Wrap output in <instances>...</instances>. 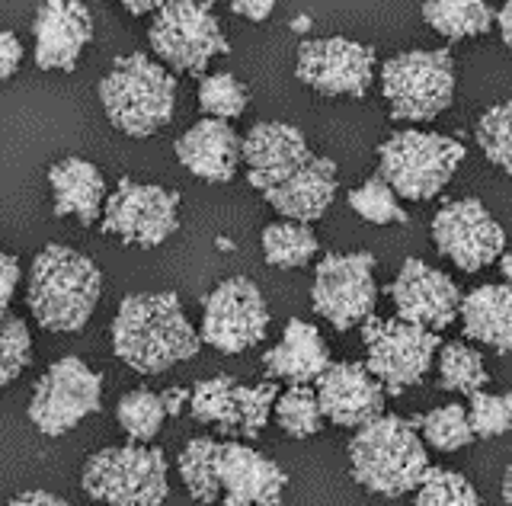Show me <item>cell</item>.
I'll use <instances>...</instances> for the list:
<instances>
[{
    "mask_svg": "<svg viewBox=\"0 0 512 506\" xmlns=\"http://www.w3.org/2000/svg\"><path fill=\"white\" fill-rule=\"evenodd\" d=\"M116 420L125 430V436L132 442H151L160 426L167 420V407H164V398L148 388H135L119 398V407H116Z\"/></svg>",
    "mask_w": 512,
    "mask_h": 506,
    "instance_id": "cell-33",
    "label": "cell"
},
{
    "mask_svg": "<svg viewBox=\"0 0 512 506\" xmlns=\"http://www.w3.org/2000/svg\"><path fill=\"white\" fill-rule=\"evenodd\" d=\"M276 398L279 385L272 378L256 385H240L234 375H215L192 388L189 414L196 423L212 426L218 433L256 439L276 410Z\"/></svg>",
    "mask_w": 512,
    "mask_h": 506,
    "instance_id": "cell-13",
    "label": "cell"
},
{
    "mask_svg": "<svg viewBox=\"0 0 512 506\" xmlns=\"http://www.w3.org/2000/svg\"><path fill=\"white\" fill-rule=\"evenodd\" d=\"M103 295V273L74 247L48 244L29 270L26 302L39 327L52 334H80Z\"/></svg>",
    "mask_w": 512,
    "mask_h": 506,
    "instance_id": "cell-2",
    "label": "cell"
},
{
    "mask_svg": "<svg viewBox=\"0 0 512 506\" xmlns=\"http://www.w3.org/2000/svg\"><path fill=\"white\" fill-rule=\"evenodd\" d=\"M103 404V378L84 359L64 356L48 366L29 398V420L45 436L71 433Z\"/></svg>",
    "mask_w": 512,
    "mask_h": 506,
    "instance_id": "cell-11",
    "label": "cell"
},
{
    "mask_svg": "<svg viewBox=\"0 0 512 506\" xmlns=\"http://www.w3.org/2000/svg\"><path fill=\"white\" fill-rule=\"evenodd\" d=\"M112 350L128 369L160 375L202 350V334L189 324L176 292H141L122 298L112 318Z\"/></svg>",
    "mask_w": 512,
    "mask_h": 506,
    "instance_id": "cell-1",
    "label": "cell"
},
{
    "mask_svg": "<svg viewBox=\"0 0 512 506\" xmlns=\"http://www.w3.org/2000/svg\"><path fill=\"white\" fill-rule=\"evenodd\" d=\"M218 449L221 442L212 436L189 439L180 452V478L189 490V497L202 506L221 503V484H218Z\"/></svg>",
    "mask_w": 512,
    "mask_h": 506,
    "instance_id": "cell-28",
    "label": "cell"
},
{
    "mask_svg": "<svg viewBox=\"0 0 512 506\" xmlns=\"http://www.w3.org/2000/svg\"><path fill=\"white\" fill-rule=\"evenodd\" d=\"M276 423L285 436L292 439H311L324 426V410H320L317 388L311 385H288L276 398Z\"/></svg>",
    "mask_w": 512,
    "mask_h": 506,
    "instance_id": "cell-32",
    "label": "cell"
},
{
    "mask_svg": "<svg viewBox=\"0 0 512 506\" xmlns=\"http://www.w3.org/2000/svg\"><path fill=\"white\" fill-rule=\"evenodd\" d=\"M269 327V308L260 286L244 276L224 279L202 302V343L218 353H247L263 343Z\"/></svg>",
    "mask_w": 512,
    "mask_h": 506,
    "instance_id": "cell-14",
    "label": "cell"
},
{
    "mask_svg": "<svg viewBox=\"0 0 512 506\" xmlns=\"http://www.w3.org/2000/svg\"><path fill=\"white\" fill-rule=\"evenodd\" d=\"M458 318L468 340L512 353V286H477L461 298Z\"/></svg>",
    "mask_w": 512,
    "mask_h": 506,
    "instance_id": "cell-26",
    "label": "cell"
},
{
    "mask_svg": "<svg viewBox=\"0 0 512 506\" xmlns=\"http://www.w3.org/2000/svg\"><path fill=\"white\" fill-rule=\"evenodd\" d=\"M148 42L160 65L192 77H205L218 55L231 52L212 0H167L154 13Z\"/></svg>",
    "mask_w": 512,
    "mask_h": 506,
    "instance_id": "cell-7",
    "label": "cell"
},
{
    "mask_svg": "<svg viewBox=\"0 0 512 506\" xmlns=\"http://www.w3.org/2000/svg\"><path fill=\"white\" fill-rule=\"evenodd\" d=\"M32 39H36V65L42 71L77 68L80 55L93 39V17L80 0H42L32 20Z\"/></svg>",
    "mask_w": 512,
    "mask_h": 506,
    "instance_id": "cell-18",
    "label": "cell"
},
{
    "mask_svg": "<svg viewBox=\"0 0 512 506\" xmlns=\"http://www.w3.org/2000/svg\"><path fill=\"white\" fill-rule=\"evenodd\" d=\"M106 119L128 138H148L173 119L176 77L151 55L132 52L112 61L100 81Z\"/></svg>",
    "mask_w": 512,
    "mask_h": 506,
    "instance_id": "cell-4",
    "label": "cell"
},
{
    "mask_svg": "<svg viewBox=\"0 0 512 506\" xmlns=\"http://www.w3.org/2000/svg\"><path fill=\"white\" fill-rule=\"evenodd\" d=\"M381 93L397 122H432L455 100V61L445 49H413L384 61Z\"/></svg>",
    "mask_w": 512,
    "mask_h": 506,
    "instance_id": "cell-8",
    "label": "cell"
},
{
    "mask_svg": "<svg viewBox=\"0 0 512 506\" xmlns=\"http://www.w3.org/2000/svg\"><path fill=\"white\" fill-rule=\"evenodd\" d=\"M432 241L461 273H477L503 257L506 231L480 199H458L442 205L432 218Z\"/></svg>",
    "mask_w": 512,
    "mask_h": 506,
    "instance_id": "cell-16",
    "label": "cell"
},
{
    "mask_svg": "<svg viewBox=\"0 0 512 506\" xmlns=\"http://www.w3.org/2000/svg\"><path fill=\"white\" fill-rule=\"evenodd\" d=\"M500 490H503V503L512 506V465L503 471V487H500Z\"/></svg>",
    "mask_w": 512,
    "mask_h": 506,
    "instance_id": "cell-48",
    "label": "cell"
},
{
    "mask_svg": "<svg viewBox=\"0 0 512 506\" xmlns=\"http://www.w3.org/2000/svg\"><path fill=\"white\" fill-rule=\"evenodd\" d=\"M330 366L333 362L324 334L314 324L298 318L285 324L282 340L263 356V369L272 382H288V385H311Z\"/></svg>",
    "mask_w": 512,
    "mask_h": 506,
    "instance_id": "cell-24",
    "label": "cell"
},
{
    "mask_svg": "<svg viewBox=\"0 0 512 506\" xmlns=\"http://www.w3.org/2000/svg\"><path fill=\"white\" fill-rule=\"evenodd\" d=\"M317 398L324 420L346 426V430H359L384 414L388 391L368 372L365 362H333L317 378Z\"/></svg>",
    "mask_w": 512,
    "mask_h": 506,
    "instance_id": "cell-19",
    "label": "cell"
},
{
    "mask_svg": "<svg viewBox=\"0 0 512 506\" xmlns=\"http://www.w3.org/2000/svg\"><path fill=\"white\" fill-rule=\"evenodd\" d=\"M180 164L205 183H231L244 164V138L224 119H199L176 138Z\"/></svg>",
    "mask_w": 512,
    "mask_h": 506,
    "instance_id": "cell-22",
    "label": "cell"
},
{
    "mask_svg": "<svg viewBox=\"0 0 512 506\" xmlns=\"http://www.w3.org/2000/svg\"><path fill=\"white\" fill-rule=\"evenodd\" d=\"M16 286H20V260L10 257L7 250H0V318L7 314Z\"/></svg>",
    "mask_w": 512,
    "mask_h": 506,
    "instance_id": "cell-40",
    "label": "cell"
},
{
    "mask_svg": "<svg viewBox=\"0 0 512 506\" xmlns=\"http://www.w3.org/2000/svg\"><path fill=\"white\" fill-rule=\"evenodd\" d=\"M365 366L391 398L420 385L439 356V334L400 318H368L362 324Z\"/></svg>",
    "mask_w": 512,
    "mask_h": 506,
    "instance_id": "cell-9",
    "label": "cell"
},
{
    "mask_svg": "<svg viewBox=\"0 0 512 506\" xmlns=\"http://www.w3.org/2000/svg\"><path fill=\"white\" fill-rule=\"evenodd\" d=\"M164 407H167V417H180L183 410L189 407V398H192V391L189 388H167L164 394Z\"/></svg>",
    "mask_w": 512,
    "mask_h": 506,
    "instance_id": "cell-44",
    "label": "cell"
},
{
    "mask_svg": "<svg viewBox=\"0 0 512 506\" xmlns=\"http://www.w3.org/2000/svg\"><path fill=\"white\" fill-rule=\"evenodd\" d=\"M416 430H420L423 442L439 452H458L464 446H471L477 439L471 430V417H468V407L464 404H442L429 414L416 417Z\"/></svg>",
    "mask_w": 512,
    "mask_h": 506,
    "instance_id": "cell-31",
    "label": "cell"
},
{
    "mask_svg": "<svg viewBox=\"0 0 512 506\" xmlns=\"http://www.w3.org/2000/svg\"><path fill=\"white\" fill-rule=\"evenodd\" d=\"M32 362V337L20 318H0V388L16 382Z\"/></svg>",
    "mask_w": 512,
    "mask_h": 506,
    "instance_id": "cell-38",
    "label": "cell"
},
{
    "mask_svg": "<svg viewBox=\"0 0 512 506\" xmlns=\"http://www.w3.org/2000/svg\"><path fill=\"white\" fill-rule=\"evenodd\" d=\"M103 234L132 247H160L180 228V193L122 177L103 205Z\"/></svg>",
    "mask_w": 512,
    "mask_h": 506,
    "instance_id": "cell-12",
    "label": "cell"
},
{
    "mask_svg": "<svg viewBox=\"0 0 512 506\" xmlns=\"http://www.w3.org/2000/svg\"><path fill=\"white\" fill-rule=\"evenodd\" d=\"M48 186H52V209L58 218H77L84 228L103 218L106 180L100 167L84 161V157H64V161H58L48 170Z\"/></svg>",
    "mask_w": 512,
    "mask_h": 506,
    "instance_id": "cell-25",
    "label": "cell"
},
{
    "mask_svg": "<svg viewBox=\"0 0 512 506\" xmlns=\"http://www.w3.org/2000/svg\"><path fill=\"white\" fill-rule=\"evenodd\" d=\"M311 302L320 318L336 330H352L365 324L378 302L372 253H324V260L314 270Z\"/></svg>",
    "mask_w": 512,
    "mask_h": 506,
    "instance_id": "cell-10",
    "label": "cell"
},
{
    "mask_svg": "<svg viewBox=\"0 0 512 506\" xmlns=\"http://www.w3.org/2000/svg\"><path fill=\"white\" fill-rule=\"evenodd\" d=\"M272 7H276V0H231V10L237 13V17L253 20V23L269 20Z\"/></svg>",
    "mask_w": 512,
    "mask_h": 506,
    "instance_id": "cell-42",
    "label": "cell"
},
{
    "mask_svg": "<svg viewBox=\"0 0 512 506\" xmlns=\"http://www.w3.org/2000/svg\"><path fill=\"white\" fill-rule=\"evenodd\" d=\"M464 161V145L458 138L439 132L404 129L394 132L378 148V177L407 202L436 199L452 183Z\"/></svg>",
    "mask_w": 512,
    "mask_h": 506,
    "instance_id": "cell-6",
    "label": "cell"
},
{
    "mask_svg": "<svg viewBox=\"0 0 512 506\" xmlns=\"http://www.w3.org/2000/svg\"><path fill=\"white\" fill-rule=\"evenodd\" d=\"M388 292L400 321L420 324L426 330H436V334L458 321L461 298H464L452 276H445L436 266L416 257L404 260Z\"/></svg>",
    "mask_w": 512,
    "mask_h": 506,
    "instance_id": "cell-17",
    "label": "cell"
},
{
    "mask_svg": "<svg viewBox=\"0 0 512 506\" xmlns=\"http://www.w3.org/2000/svg\"><path fill=\"white\" fill-rule=\"evenodd\" d=\"M292 29H295V33H308V29H311V17H295L292 20Z\"/></svg>",
    "mask_w": 512,
    "mask_h": 506,
    "instance_id": "cell-49",
    "label": "cell"
},
{
    "mask_svg": "<svg viewBox=\"0 0 512 506\" xmlns=\"http://www.w3.org/2000/svg\"><path fill=\"white\" fill-rule=\"evenodd\" d=\"M308 138L288 122H260L244 138L247 180L256 193H269L311 161Z\"/></svg>",
    "mask_w": 512,
    "mask_h": 506,
    "instance_id": "cell-21",
    "label": "cell"
},
{
    "mask_svg": "<svg viewBox=\"0 0 512 506\" xmlns=\"http://www.w3.org/2000/svg\"><path fill=\"white\" fill-rule=\"evenodd\" d=\"M349 209L359 218L372 221V225H404L407 212L400 205V196L391 189V183H384L381 177L365 180L349 193Z\"/></svg>",
    "mask_w": 512,
    "mask_h": 506,
    "instance_id": "cell-36",
    "label": "cell"
},
{
    "mask_svg": "<svg viewBox=\"0 0 512 506\" xmlns=\"http://www.w3.org/2000/svg\"><path fill=\"white\" fill-rule=\"evenodd\" d=\"M500 273L506 279V286H512V250H503V257H500Z\"/></svg>",
    "mask_w": 512,
    "mask_h": 506,
    "instance_id": "cell-47",
    "label": "cell"
},
{
    "mask_svg": "<svg viewBox=\"0 0 512 506\" xmlns=\"http://www.w3.org/2000/svg\"><path fill=\"white\" fill-rule=\"evenodd\" d=\"M167 0H122V7L132 13V17H144V13H157Z\"/></svg>",
    "mask_w": 512,
    "mask_h": 506,
    "instance_id": "cell-46",
    "label": "cell"
},
{
    "mask_svg": "<svg viewBox=\"0 0 512 506\" xmlns=\"http://www.w3.org/2000/svg\"><path fill=\"white\" fill-rule=\"evenodd\" d=\"M320 253L317 234L301 221H272L263 228V257L276 270H301Z\"/></svg>",
    "mask_w": 512,
    "mask_h": 506,
    "instance_id": "cell-29",
    "label": "cell"
},
{
    "mask_svg": "<svg viewBox=\"0 0 512 506\" xmlns=\"http://www.w3.org/2000/svg\"><path fill=\"white\" fill-rule=\"evenodd\" d=\"M336 164L330 157H311L298 173H292L288 180L279 186H272L263 199L288 221H301V225H311V221L324 218L330 202L336 199Z\"/></svg>",
    "mask_w": 512,
    "mask_h": 506,
    "instance_id": "cell-23",
    "label": "cell"
},
{
    "mask_svg": "<svg viewBox=\"0 0 512 506\" xmlns=\"http://www.w3.org/2000/svg\"><path fill=\"white\" fill-rule=\"evenodd\" d=\"M423 20L442 39L461 42L490 33L496 13L487 0H423Z\"/></svg>",
    "mask_w": 512,
    "mask_h": 506,
    "instance_id": "cell-27",
    "label": "cell"
},
{
    "mask_svg": "<svg viewBox=\"0 0 512 506\" xmlns=\"http://www.w3.org/2000/svg\"><path fill=\"white\" fill-rule=\"evenodd\" d=\"M218 484L224 506H282L288 474L244 442H221Z\"/></svg>",
    "mask_w": 512,
    "mask_h": 506,
    "instance_id": "cell-20",
    "label": "cell"
},
{
    "mask_svg": "<svg viewBox=\"0 0 512 506\" xmlns=\"http://www.w3.org/2000/svg\"><path fill=\"white\" fill-rule=\"evenodd\" d=\"M10 506H71V503L61 500L58 494H48V490H26V494L13 497Z\"/></svg>",
    "mask_w": 512,
    "mask_h": 506,
    "instance_id": "cell-43",
    "label": "cell"
},
{
    "mask_svg": "<svg viewBox=\"0 0 512 506\" xmlns=\"http://www.w3.org/2000/svg\"><path fill=\"white\" fill-rule=\"evenodd\" d=\"M80 484L103 506H164L170 497L167 455L148 442L109 446L87 458Z\"/></svg>",
    "mask_w": 512,
    "mask_h": 506,
    "instance_id": "cell-5",
    "label": "cell"
},
{
    "mask_svg": "<svg viewBox=\"0 0 512 506\" xmlns=\"http://www.w3.org/2000/svg\"><path fill=\"white\" fill-rule=\"evenodd\" d=\"M23 65V42L16 33H0V84H7L16 74V68Z\"/></svg>",
    "mask_w": 512,
    "mask_h": 506,
    "instance_id": "cell-41",
    "label": "cell"
},
{
    "mask_svg": "<svg viewBox=\"0 0 512 506\" xmlns=\"http://www.w3.org/2000/svg\"><path fill=\"white\" fill-rule=\"evenodd\" d=\"M416 506H480V497L464 474L429 465L416 487Z\"/></svg>",
    "mask_w": 512,
    "mask_h": 506,
    "instance_id": "cell-37",
    "label": "cell"
},
{
    "mask_svg": "<svg viewBox=\"0 0 512 506\" xmlns=\"http://www.w3.org/2000/svg\"><path fill=\"white\" fill-rule=\"evenodd\" d=\"M439 388L442 391H455V394H477L484 391L490 382L484 356H480L474 346L468 343H445L439 346Z\"/></svg>",
    "mask_w": 512,
    "mask_h": 506,
    "instance_id": "cell-30",
    "label": "cell"
},
{
    "mask_svg": "<svg viewBox=\"0 0 512 506\" xmlns=\"http://www.w3.org/2000/svg\"><path fill=\"white\" fill-rule=\"evenodd\" d=\"M496 26H500L503 42L512 49V0H503V7L496 10Z\"/></svg>",
    "mask_w": 512,
    "mask_h": 506,
    "instance_id": "cell-45",
    "label": "cell"
},
{
    "mask_svg": "<svg viewBox=\"0 0 512 506\" xmlns=\"http://www.w3.org/2000/svg\"><path fill=\"white\" fill-rule=\"evenodd\" d=\"M295 74L304 87L324 97L362 100L375 81V49L343 36L308 39L298 49Z\"/></svg>",
    "mask_w": 512,
    "mask_h": 506,
    "instance_id": "cell-15",
    "label": "cell"
},
{
    "mask_svg": "<svg viewBox=\"0 0 512 506\" xmlns=\"http://www.w3.org/2000/svg\"><path fill=\"white\" fill-rule=\"evenodd\" d=\"M468 417H471V430L477 439L506 436L512 430V391H506V394H487V391L471 394Z\"/></svg>",
    "mask_w": 512,
    "mask_h": 506,
    "instance_id": "cell-39",
    "label": "cell"
},
{
    "mask_svg": "<svg viewBox=\"0 0 512 506\" xmlns=\"http://www.w3.org/2000/svg\"><path fill=\"white\" fill-rule=\"evenodd\" d=\"M349 468L356 484L378 497H404L429 471L426 442L413 420L381 414L359 426L349 442Z\"/></svg>",
    "mask_w": 512,
    "mask_h": 506,
    "instance_id": "cell-3",
    "label": "cell"
},
{
    "mask_svg": "<svg viewBox=\"0 0 512 506\" xmlns=\"http://www.w3.org/2000/svg\"><path fill=\"white\" fill-rule=\"evenodd\" d=\"M477 145L484 157L512 177V100L490 106L477 122Z\"/></svg>",
    "mask_w": 512,
    "mask_h": 506,
    "instance_id": "cell-35",
    "label": "cell"
},
{
    "mask_svg": "<svg viewBox=\"0 0 512 506\" xmlns=\"http://www.w3.org/2000/svg\"><path fill=\"white\" fill-rule=\"evenodd\" d=\"M247 103H250V90L228 71L205 74L199 81V109L208 119H224V122L240 119Z\"/></svg>",
    "mask_w": 512,
    "mask_h": 506,
    "instance_id": "cell-34",
    "label": "cell"
}]
</instances>
